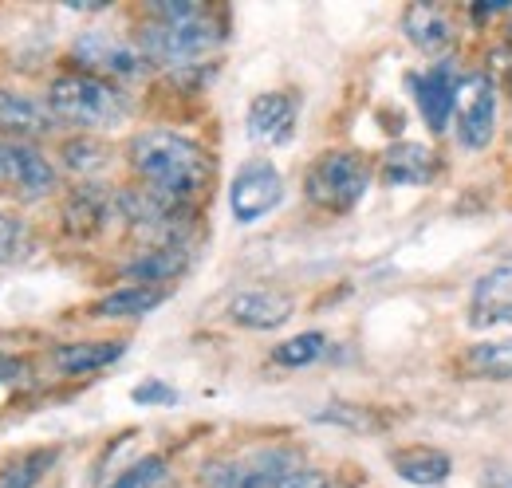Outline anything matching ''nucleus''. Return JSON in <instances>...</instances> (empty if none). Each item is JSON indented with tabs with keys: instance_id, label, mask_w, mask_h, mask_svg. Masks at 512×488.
I'll list each match as a JSON object with an SVG mask.
<instances>
[{
	"instance_id": "f257e3e1",
	"label": "nucleus",
	"mask_w": 512,
	"mask_h": 488,
	"mask_svg": "<svg viewBox=\"0 0 512 488\" xmlns=\"http://www.w3.org/2000/svg\"><path fill=\"white\" fill-rule=\"evenodd\" d=\"M130 170L150 193L190 205L205 193L213 178V158L201 142H193L178 130H142L130 138Z\"/></svg>"
},
{
	"instance_id": "f03ea898",
	"label": "nucleus",
	"mask_w": 512,
	"mask_h": 488,
	"mask_svg": "<svg viewBox=\"0 0 512 488\" xmlns=\"http://www.w3.org/2000/svg\"><path fill=\"white\" fill-rule=\"evenodd\" d=\"M221 44V24L205 4L193 0H158L150 4V20L138 32V48L150 63L178 67L209 56Z\"/></svg>"
},
{
	"instance_id": "7ed1b4c3",
	"label": "nucleus",
	"mask_w": 512,
	"mask_h": 488,
	"mask_svg": "<svg viewBox=\"0 0 512 488\" xmlns=\"http://www.w3.org/2000/svg\"><path fill=\"white\" fill-rule=\"evenodd\" d=\"M48 107L56 119L71 126H87V130H103V126H119L127 119V99L119 87H111L99 75L87 71H67L60 79H52L48 87Z\"/></svg>"
},
{
	"instance_id": "20e7f679",
	"label": "nucleus",
	"mask_w": 512,
	"mask_h": 488,
	"mask_svg": "<svg viewBox=\"0 0 512 488\" xmlns=\"http://www.w3.org/2000/svg\"><path fill=\"white\" fill-rule=\"evenodd\" d=\"M367 189H371V162L359 150H327L304 174L308 201L327 213H351L367 197Z\"/></svg>"
},
{
	"instance_id": "39448f33",
	"label": "nucleus",
	"mask_w": 512,
	"mask_h": 488,
	"mask_svg": "<svg viewBox=\"0 0 512 488\" xmlns=\"http://www.w3.org/2000/svg\"><path fill=\"white\" fill-rule=\"evenodd\" d=\"M304 469L300 449L292 445H268L241 457H217L201 469L205 488H276L288 473Z\"/></svg>"
},
{
	"instance_id": "423d86ee",
	"label": "nucleus",
	"mask_w": 512,
	"mask_h": 488,
	"mask_svg": "<svg viewBox=\"0 0 512 488\" xmlns=\"http://www.w3.org/2000/svg\"><path fill=\"white\" fill-rule=\"evenodd\" d=\"M115 205H119V213L134 225V233H142L154 248H182V237L190 233L193 225L190 205L166 201V197L150 193L146 185L142 189H123Z\"/></svg>"
},
{
	"instance_id": "0eeeda50",
	"label": "nucleus",
	"mask_w": 512,
	"mask_h": 488,
	"mask_svg": "<svg viewBox=\"0 0 512 488\" xmlns=\"http://www.w3.org/2000/svg\"><path fill=\"white\" fill-rule=\"evenodd\" d=\"M71 56L87 67V75H111V79H138L150 60L142 56L138 44H130L123 36H111V32H83L75 36L71 44Z\"/></svg>"
},
{
	"instance_id": "6e6552de",
	"label": "nucleus",
	"mask_w": 512,
	"mask_h": 488,
	"mask_svg": "<svg viewBox=\"0 0 512 488\" xmlns=\"http://www.w3.org/2000/svg\"><path fill=\"white\" fill-rule=\"evenodd\" d=\"M284 201V178L272 162H249L229 185V213L237 225H256Z\"/></svg>"
},
{
	"instance_id": "1a4fd4ad",
	"label": "nucleus",
	"mask_w": 512,
	"mask_h": 488,
	"mask_svg": "<svg viewBox=\"0 0 512 488\" xmlns=\"http://www.w3.org/2000/svg\"><path fill=\"white\" fill-rule=\"evenodd\" d=\"M0 185L12 189L20 201H40L44 193L56 189V166L32 142H8L4 138L0 142Z\"/></svg>"
},
{
	"instance_id": "9d476101",
	"label": "nucleus",
	"mask_w": 512,
	"mask_h": 488,
	"mask_svg": "<svg viewBox=\"0 0 512 488\" xmlns=\"http://www.w3.org/2000/svg\"><path fill=\"white\" fill-rule=\"evenodd\" d=\"M414 95H418V111L422 119L430 122V130H446L449 115L457 107V95H461V71L457 63H438L430 67L426 75L414 79Z\"/></svg>"
},
{
	"instance_id": "9b49d317",
	"label": "nucleus",
	"mask_w": 512,
	"mask_h": 488,
	"mask_svg": "<svg viewBox=\"0 0 512 488\" xmlns=\"http://www.w3.org/2000/svg\"><path fill=\"white\" fill-rule=\"evenodd\" d=\"M56 115L48 103L20 95V91H4L0 87V134L8 142H28V138H44L56 130Z\"/></svg>"
},
{
	"instance_id": "f8f14e48",
	"label": "nucleus",
	"mask_w": 512,
	"mask_h": 488,
	"mask_svg": "<svg viewBox=\"0 0 512 488\" xmlns=\"http://www.w3.org/2000/svg\"><path fill=\"white\" fill-rule=\"evenodd\" d=\"M296 311V300L288 292H276V288H253V292H241L229 300V319L237 327H249V331H272V327H284Z\"/></svg>"
},
{
	"instance_id": "ddd939ff",
	"label": "nucleus",
	"mask_w": 512,
	"mask_h": 488,
	"mask_svg": "<svg viewBox=\"0 0 512 488\" xmlns=\"http://www.w3.org/2000/svg\"><path fill=\"white\" fill-rule=\"evenodd\" d=\"M493 130H497V87L489 79H473L469 99L461 103L457 138L465 150H485L493 142Z\"/></svg>"
},
{
	"instance_id": "4468645a",
	"label": "nucleus",
	"mask_w": 512,
	"mask_h": 488,
	"mask_svg": "<svg viewBox=\"0 0 512 488\" xmlns=\"http://www.w3.org/2000/svg\"><path fill=\"white\" fill-rule=\"evenodd\" d=\"M249 138L253 142H268V146H280L292 138V126H296V99L284 95V91H264L249 103Z\"/></svg>"
},
{
	"instance_id": "2eb2a0df",
	"label": "nucleus",
	"mask_w": 512,
	"mask_h": 488,
	"mask_svg": "<svg viewBox=\"0 0 512 488\" xmlns=\"http://www.w3.org/2000/svg\"><path fill=\"white\" fill-rule=\"evenodd\" d=\"M469 323H473V327H501V323H512V264H501V268L485 272V276L473 284Z\"/></svg>"
},
{
	"instance_id": "dca6fc26",
	"label": "nucleus",
	"mask_w": 512,
	"mask_h": 488,
	"mask_svg": "<svg viewBox=\"0 0 512 488\" xmlns=\"http://www.w3.org/2000/svg\"><path fill=\"white\" fill-rule=\"evenodd\" d=\"M390 465H394V473H398L406 485H422V488L446 485V477L453 473L449 453H442V449H430V445H410V449H398V453H390Z\"/></svg>"
},
{
	"instance_id": "f3484780",
	"label": "nucleus",
	"mask_w": 512,
	"mask_h": 488,
	"mask_svg": "<svg viewBox=\"0 0 512 488\" xmlns=\"http://www.w3.org/2000/svg\"><path fill=\"white\" fill-rule=\"evenodd\" d=\"M402 32L410 36V44L418 52H446L453 44V24L438 4H410L406 16H402Z\"/></svg>"
},
{
	"instance_id": "a211bd4d",
	"label": "nucleus",
	"mask_w": 512,
	"mask_h": 488,
	"mask_svg": "<svg viewBox=\"0 0 512 488\" xmlns=\"http://www.w3.org/2000/svg\"><path fill=\"white\" fill-rule=\"evenodd\" d=\"M127 351L123 339H91V343H64L52 351V363L60 374H95L103 366L119 363Z\"/></svg>"
},
{
	"instance_id": "6ab92c4d",
	"label": "nucleus",
	"mask_w": 512,
	"mask_h": 488,
	"mask_svg": "<svg viewBox=\"0 0 512 488\" xmlns=\"http://www.w3.org/2000/svg\"><path fill=\"white\" fill-rule=\"evenodd\" d=\"M186 268H190L186 248H146V252H138L130 264H123V272H127L134 284H150V288H166V284L178 280Z\"/></svg>"
},
{
	"instance_id": "aec40b11",
	"label": "nucleus",
	"mask_w": 512,
	"mask_h": 488,
	"mask_svg": "<svg viewBox=\"0 0 512 488\" xmlns=\"http://www.w3.org/2000/svg\"><path fill=\"white\" fill-rule=\"evenodd\" d=\"M434 154L422 142H398L383 154V182L386 185H418L430 182Z\"/></svg>"
},
{
	"instance_id": "412c9836",
	"label": "nucleus",
	"mask_w": 512,
	"mask_h": 488,
	"mask_svg": "<svg viewBox=\"0 0 512 488\" xmlns=\"http://www.w3.org/2000/svg\"><path fill=\"white\" fill-rule=\"evenodd\" d=\"M166 288H150V284H130L119 288L111 296H103L99 304L91 307L99 319H142L146 311H154L158 304H166Z\"/></svg>"
},
{
	"instance_id": "4be33fe9",
	"label": "nucleus",
	"mask_w": 512,
	"mask_h": 488,
	"mask_svg": "<svg viewBox=\"0 0 512 488\" xmlns=\"http://www.w3.org/2000/svg\"><path fill=\"white\" fill-rule=\"evenodd\" d=\"M107 213H111V197L103 189H91V185L75 189L64 205L67 229H75V233H95L107 221Z\"/></svg>"
},
{
	"instance_id": "5701e85b",
	"label": "nucleus",
	"mask_w": 512,
	"mask_h": 488,
	"mask_svg": "<svg viewBox=\"0 0 512 488\" xmlns=\"http://www.w3.org/2000/svg\"><path fill=\"white\" fill-rule=\"evenodd\" d=\"M465 370L473 378H489V382H509L512 378V339H493V343H477L465 351Z\"/></svg>"
},
{
	"instance_id": "b1692460",
	"label": "nucleus",
	"mask_w": 512,
	"mask_h": 488,
	"mask_svg": "<svg viewBox=\"0 0 512 488\" xmlns=\"http://www.w3.org/2000/svg\"><path fill=\"white\" fill-rule=\"evenodd\" d=\"M56 461H60V449H56V445L36 449V453H24V457H16V461L0 473V488H36L40 477H44Z\"/></svg>"
},
{
	"instance_id": "393cba45",
	"label": "nucleus",
	"mask_w": 512,
	"mask_h": 488,
	"mask_svg": "<svg viewBox=\"0 0 512 488\" xmlns=\"http://www.w3.org/2000/svg\"><path fill=\"white\" fill-rule=\"evenodd\" d=\"M166 485H170V465H166V457L146 453V457H138L130 469H123L107 488H166Z\"/></svg>"
},
{
	"instance_id": "a878e982",
	"label": "nucleus",
	"mask_w": 512,
	"mask_h": 488,
	"mask_svg": "<svg viewBox=\"0 0 512 488\" xmlns=\"http://www.w3.org/2000/svg\"><path fill=\"white\" fill-rule=\"evenodd\" d=\"M323 351H327L323 331H304V335L280 343V347L272 351V363L276 366H308V363H316Z\"/></svg>"
},
{
	"instance_id": "bb28decb",
	"label": "nucleus",
	"mask_w": 512,
	"mask_h": 488,
	"mask_svg": "<svg viewBox=\"0 0 512 488\" xmlns=\"http://www.w3.org/2000/svg\"><path fill=\"white\" fill-rule=\"evenodd\" d=\"M28 252V225L0 209V264H12Z\"/></svg>"
},
{
	"instance_id": "cd10ccee",
	"label": "nucleus",
	"mask_w": 512,
	"mask_h": 488,
	"mask_svg": "<svg viewBox=\"0 0 512 488\" xmlns=\"http://www.w3.org/2000/svg\"><path fill=\"white\" fill-rule=\"evenodd\" d=\"M64 158L71 170H79V174H87V170H99L103 166V146L99 142H91V138H75V142H67L64 146Z\"/></svg>"
},
{
	"instance_id": "c85d7f7f",
	"label": "nucleus",
	"mask_w": 512,
	"mask_h": 488,
	"mask_svg": "<svg viewBox=\"0 0 512 488\" xmlns=\"http://www.w3.org/2000/svg\"><path fill=\"white\" fill-rule=\"evenodd\" d=\"M130 398H134L138 406H170V402H178V390H174V386H166V382H158V378H150V382L134 386V390H130Z\"/></svg>"
},
{
	"instance_id": "c756f323",
	"label": "nucleus",
	"mask_w": 512,
	"mask_h": 488,
	"mask_svg": "<svg viewBox=\"0 0 512 488\" xmlns=\"http://www.w3.org/2000/svg\"><path fill=\"white\" fill-rule=\"evenodd\" d=\"M327 485H331V481L323 477L320 469H308V465H304V469L288 473V477H284V481H280L276 488H327Z\"/></svg>"
},
{
	"instance_id": "7c9ffc66",
	"label": "nucleus",
	"mask_w": 512,
	"mask_h": 488,
	"mask_svg": "<svg viewBox=\"0 0 512 488\" xmlns=\"http://www.w3.org/2000/svg\"><path fill=\"white\" fill-rule=\"evenodd\" d=\"M24 378H28V363L0 351V386H16V382H24Z\"/></svg>"
},
{
	"instance_id": "2f4dec72",
	"label": "nucleus",
	"mask_w": 512,
	"mask_h": 488,
	"mask_svg": "<svg viewBox=\"0 0 512 488\" xmlns=\"http://www.w3.org/2000/svg\"><path fill=\"white\" fill-rule=\"evenodd\" d=\"M327 488H343V485H327Z\"/></svg>"
}]
</instances>
